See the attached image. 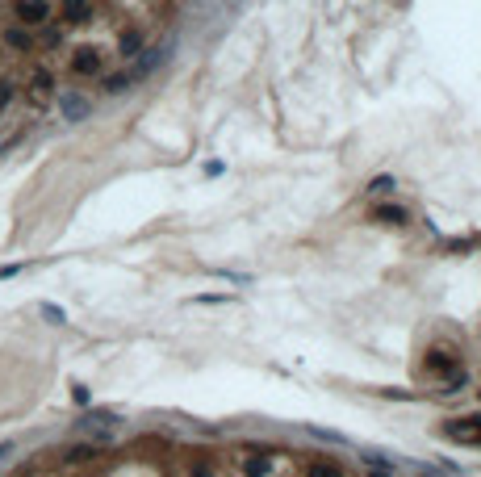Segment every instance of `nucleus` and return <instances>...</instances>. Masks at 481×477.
<instances>
[{
	"label": "nucleus",
	"instance_id": "f257e3e1",
	"mask_svg": "<svg viewBox=\"0 0 481 477\" xmlns=\"http://www.w3.org/2000/svg\"><path fill=\"white\" fill-rule=\"evenodd\" d=\"M448 440H460V444H481V418H452L444 427Z\"/></svg>",
	"mask_w": 481,
	"mask_h": 477
},
{
	"label": "nucleus",
	"instance_id": "f03ea898",
	"mask_svg": "<svg viewBox=\"0 0 481 477\" xmlns=\"http://www.w3.org/2000/svg\"><path fill=\"white\" fill-rule=\"evenodd\" d=\"M72 72L76 76H96L100 72V55H96V50H76V55H72Z\"/></svg>",
	"mask_w": 481,
	"mask_h": 477
},
{
	"label": "nucleus",
	"instance_id": "7ed1b4c3",
	"mask_svg": "<svg viewBox=\"0 0 481 477\" xmlns=\"http://www.w3.org/2000/svg\"><path fill=\"white\" fill-rule=\"evenodd\" d=\"M50 88H55V80H50V72H46V67H38V72H34V80H30V96H34V100L42 105V100L50 96Z\"/></svg>",
	"mask_w": 481,
	"mask_h": 477
},
{
	"label": "nucleus",
	"instance_id": "20e7f679",
	"mask_svg": "<svg viewBox=\"0 0 481 477\" xmlns=\"http://www.w3.org/2000/svg\"><path fill=\"white\" fill-rule=\"evenodd\" d=\"M46 0H17V17L21 21H46Z\"/></svg>",
	"mask_w": 481,
	"mask_h": 477
},
{
	"label": "nucleus",
	"instance_id": "39448f33",
	"mask_svg": "<svg viewBox=\"0 0 481 477\" xmlns=\"http://www.w3.org/2000/svg\"><path fill=\"white\" fill-rule=\"evenodd\" d=\"M427 368H431V373H456V360L448 356V352H431V356H427Z\"/></svg>",
	"mask_w": 481,
	"mask_h": 477
},
{
	"label": "nucleus",
	"instance_id": "423d86ee",
	"mask_svg": "<svg viewBox=\"0 0 481 477\" xmlns=\"http://www.w3.org/2000/svg\"><path fill=\"white\" fill-rule=\"evenodd\" d=\"M377 222L402 226V222H406V209H402V205H381V209H377Z\"/></svg>",
	"mask_w": 481,
	"mask_h": 477
},
{
	"label": "nucleus",
	"instance_id": "0eeeda50",
	"mask_svg": "<svg viewBox=\"0 0 481 477\" xmlns=\"http://www.w3.org/2000/svg\"><path fill=\"white\" fill-rule=\"evenodd\" d=\"M63 17L67 21H88V0H63Z\"/></svg>",
	"mask_w": 481,
	"mask_h": 477
},
{
	"label": "nucleus",
	"instance_id": "6e6552de",
	"mask_svg": "<svg viewBox=\"0 0 481 477\" xmlns=\"http://www.w3.org/2000/svg\"><path fill=\"white\" fill-rule=\"evenodd\" d=\"M59 105H63V114H67L72 122H80V118H84V105H80L76 96H59Z\"/></svg>",
	"mask_w": 481,
	"mask_h": 477
},
{
	"label": "nucleus",
	"instance_id": "1a4fd4ad",
	"mask_svg": "<svg viewBox=\"0 0 481 477\" xmlns=\"http://www.w3.org/2000/svg\"><path fill=\"white\" fill-rule=\"evenodd\" d=\"M118 46H122V55H134V50L142 46V34H138V30H130V34H122V42H118Z\"/></svg>",
	"mask_w": 481,
	"mask_h": 477
},
{
	"label": "nucleus",
	"instance_id": "9d476101",
	"mask_svg": "<svg viewBox=\"0 0 481 477\" xmlns=\"http://www.w3.org/2000/svg\"><path fill=\"white\" fill-rule=\"evenodd\" d=\"M13 50H30V34H21V30H9V38H5Z\"/></svg>",
	"mask_w": 481,
	"mask_h": 477
},
{
	"label": "nucleus",
	"instance_id": "9b49d317",
	"mask_svg": "<svg viewBox=\"0 0 481 477\" xmlns=\"http://www.w3.org/2000/svg\"><path fill=\"white\" fill-rule=\"evenodd\" d=\"M130 88V76H109L105 80V92H126Z\"/></svg>",
	"mask_w": 481,
	"mask_h": 477
},
{
	"label": "nucleus",
	"instance_id": "f8f14e48",
	"mask_svg": "<svg viewBox=\"0 0 481 477\" xmlns=\"http://www.w3.org/2000/svg\"><path fill=\"white\" fill-rule=\"evenodd\" d=\"M394 189V180L389 176H381V180H372V193H389Z\"/></svg>",
	"mask_w": 481,
	"mask_h": 477
},
{
	"label": "nucleus",
	"instance_id": "ddd939ff",
	"mask_svg": "<svg viewBox=\"0 0 481 477\" xmlns=\"http://www.w3.org/2000/svg\"><path fill=\"white\" fill-rule=\"evenodd\" d=\"M9 96H13V88H9V84H0V105H5Z\"/></svg>",
	"mask_w": 481,
	"mask_h": 477
}]
</instances>
